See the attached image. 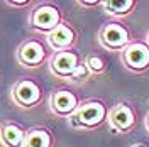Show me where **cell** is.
Wrapping results in <instances>:
<instances>
[{
  "mask_svg": "<svg viewBox=\"0 0 149 147\" xmlns=\"http://www.w3.org/2000/svg\"><path fill=\"white\" fill-rule=\"evenodd\" d=\"M144 125H146V130L149 132V112H148V115H146V119H144Z\"/></svg>",
  "mask_w": 149,
  "mask_h": 147,
  "instance_id": "e0dca14e",
  "label": "cell"
},
{
  "mask_svg": "<svg viewBox=\"0 0 149 147\" xmlns=\"http://www.w3.org/2000/svg\"><path fill=\"white\" fill-rule=\"evenodd\" d=\"M3 2L10 7H14V9H24V7L31 5L34 0H3Z\"/></svg>",
  "mask_w": 149,
  "mask_h": 147,
  "instance_id": "2e32d148",
  "label": "cell"
},
{
  "mask_svg": "<svg viewBox=\"0 0 149 147\" xmlns=\"http://www.w3.org/2000/svg\"><path fill=\"white\" fill-rule=\"evenodd\" d=\"M98 44L109 51V53H119L125 49V46H129L134 41L132 32L127 26H124L120 20H109L105 22L102 27L98 29Z\"/></svg>",
  "mask_w": 149,
  "mask_h": 147,
  "instance_id": "3957f363",
  "label": "cell"
},
{
  "mask_svg": "<svg viewBox=\"0 0 149 147\" xmlns=\"http://www.w3.org/2000/svg\"><path fill=\"white\" fill-rule=\"evenodd\" d=\"M81 63H83V59L78 54V51L66 49V51L53 53L49 61H47V68H49V73L53 76L59 78V80H70L71 81L74 73L80 69Z\"/></svg>",
  "mask_w": 149,
  "mask_h": 147,
  "instance_id": "8992f818",
  "label": "cell"
},
{
  "mask_svg": "<svg viewBox=\"0 0 149 147\" xmlns=\"http://www.w3.org/2000/svg\"><path fill=\"white\" fill-rule=\"evenodd\" d=\"M107 122L110 125V129L120 135L130 134L137 125V113L134 110V107L129 101H117L113 107L109 108Z\"/></svg>",
  "mask_w": 149,
  "mask_h": 147,
  "instance_id": "52a82bcc",
  "label": "cell"
},
{
  "mask_svg": "<svg viewBox=\"0 0 149 147\" xmlns=\"http://www.w3.org/2000/svg\"><path fill=\"white\" fill-rule=\"evenodd\" d=\"M29 27L37 34H44L47 36L53 29H56L63 20V10L59 9L53 2H41L32 7L29 12Z\"/></svg>",
  "mask_w": 149,
  "mask_h": 147,
  "instance_id": "7a4b0ae2",
  "label": "cell"
},
{
  "mask_svg": "<svg viewBox=\"0 0 149 147\" xmlns=\"http://www.w3.org/2000/svg\"><path fill=\"white\" fill-rule=\"evenodd\" d=\"M51 49L47 46L46 41L37 39V37H31L22 41L17 46L15 51V59L20 66L29 68V69H36L41 68L42 64H46L51 58Z\"/></svg>",
  "mask_w": 149,
  "mask_h": 147,
  "instance_id": "277c9868",
  "label": "cell"
},
{
  "mask_svg": "<svg viewBox=\"0 0 149 147\" xmlns=\"http://www.w3.org/2000/svg\"><path fill=\"white\" fill-rule=\"evenodd\" d=\"M83 64L86 68V71L93 76H98V74L105 73L107 69V61L103 59L100 54H88L83 58Z\"/></svg>",
  "mask_w": 149,
  "mask_h": 147,
  "instance_id": "5bb4252c",
  "label": "cell"
},
{
  "mask_svg": "<svg viewBox=\"0 0 149 147\" xmlns=\"http://www.w3.org/2000/svg\"><path fill=\"white\" fill-rule=\"evenodd\" d=\"M130 147H148L146 144H142V142H137V144H132Z\"/></svg>",
  "mask_w": 149,
  "mask_h": 147,
  "instance_id": "ac0fdd59",
  "label": "cell"
},
{
  "mask_svg": "<svg viewBox=\"0 0 149 147\" xmlns=\"http://www.w3.org/2000/svg\"><path fill=\"white\" fill-rule=\"evenodd\" d=\"M74 2L83 9H95L102 5V0H74Z\"/></svg>",
  "mask_w": 149,
  "mask_h": 147,
  "instance_id": "9a60e30c",
  "label": "cell"
},
{
  "mask_svg": "<svg viewBox=\"0 0 149 147\" xmlns=\"http://www.w3.org/2000/svg\"><path fill=\"white\" fill-rule=\"evenodd\" d=\"M107 103L100 98H90L80 103V107L68 119V123L74 130H95L107 122Z\"/></svg>",
  "mask_w": 149,
  "mask_h": 147,
  "instance_id": "6da1fadb",
  "label": "cell"
},
{
  "mask_svg": "<svg viewBox=\"0 0 149 147\" xmlns=\"http://www.w3.org/2000/svg\"><path fill=\"white\" fill-rule=\"evenodd\" d=\"M27 129L14 120H3L0 123V146L2 147H22Z\"/></svg>",
  "mask_w": 149,
  "mask_h": 147,
  "instance_id": "8fae6325",
  "label": "cell"
},
{
  "mask_svg": "<svg viewBox=\"0 0 149 147\" xmlns=\"http://www.w3.org/2000/svg\"><path fill=\"white\" fill-rule=\"evenodd\" d=\"M120 61L125 69L132 73H146L149 69V46L146 44V41L134 39L120 53Z\"/></svg>",
  "mask_w": 149,
  "mask_h": 147,
  "instance_id": "ba28073f",
  "label": "cell"
},
{
  "mask_svg": "<svg viewBox=\"0 0 149 147\" xmlns=\"http://www.w3.org/2000/svg\"><path fill=\"white\" fill-rule=\"evenodd\" d=\"M10 100L19 108L31 110L42 103L44 90L34 78H20L10 88Z\"/></svg>",
  "mask_w": 149,
  "mask_h": 147,
  "instance_id": "5b68a950",
  "label": "cell"
},
{
  "mask_svg": "<svg viewBox=\"0 0 149 147\" xmlns=\"http://www.w3.org/2000/svg\"><path fill=\"white\" fill-rule=\"evenodd\" d=\"M54 146H56V140L53 132L47 127L36 125V127L27 129L26 140H24L22 147H54Z\"/></svg>",
  "mask_w": 149,
  "mask_h": 147,
  "instance_id": "7c38bea8",
  "label": "cell"
},
{
  "mask_svg": "<svg viewBox=\"0 0 149 147\" xmlns=\"http://www.w3.org/2000/svg\"><path fill=\"white\" fill-rule=\"evenodd\" d=\"M81 100L78 98V95L71 90H66V88H58L49 95V112L58 117V119H70L73 115V112L80 107Z\"/></svg>",
  "mask_w": 149,
  "mask_h": 147,
  "instance_id": "9c48e42d",
  "label": "cell"
},
{
  "mask_svg": "<svg viewBox=\"0 0 149 147\" xmlns=\"http://www.w3.org/2000/svg\"><path fill=\"white\" fill-rule=\"evenodd\" d=\"M136 3H137V0H102L100 7L113 20H122L134 12Z\"/></svg>",
  "mask_w": 149,
  "mask_h": 147,
  "instance_id": "4fadbf2b",
  "label": "cell"
},
{
  "mask_svg": "<svg viewBox=\"0 0 149 147\" xmlns=\"http://www.w3.org/2000/svg\"><path fill=\"white\" fill-rule=\"evenodd\" d=\"M144 41H146V44L149 46V31H148V34H146V39H144Z\"/></svg>",
  "mask_w": 149,
  "mask_h": 147,
  "instance_id": "d6986e66",
  "label": "cell"
},
{
  "mask_svg": "<svg viewBox=\"0 0 149 147\" xmlns=\"http://www.w3.org/2000/svg\"><path fill=\"white\" fill-rule=\"evenodd\" d=\"M46 42L49 49H51V53L73 49L76 46V42H78V32L70 22L63 20L58 27L53 29L46 36Z\"/></svg>",
  "mask_w": 149,
  "mask_h": 147,
  "instance_id": "30bf717a",
  "label": "cell"
}]
</instances>
